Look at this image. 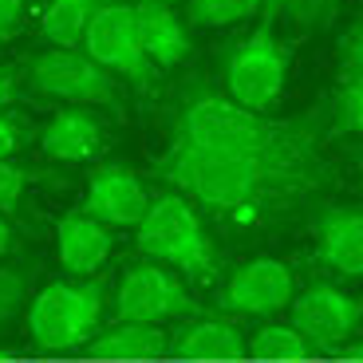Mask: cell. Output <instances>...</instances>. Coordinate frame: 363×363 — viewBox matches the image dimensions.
<instances>
[{"label":"cell","mask_w":363,"mask_h":363,"mask_svg":"<svg viewBox=\"0 0 363 363\" xmlns=\"http://www.w3.org/2000/svg\"><path fill=\"white\" fill-rule=\"evenodd\" d=\"M155 170L229 229L277 225L332 182L316 123L257 115L218 91L178 103Z\"/></svg>","instance_id":"obj_1"},{"label":"cell","mask_w":363,"mask_h":363,"mask_svg":"<svg viewBox=\"0 0 363 363\" xmlns=\"http://www.w3.org/2000/svg\"><path fill=\"white\" fill-rule=\"evenodd\" d=\"M135 245L146 261H158L190 281H213L218 272V249L206 233L201 209L178 190H166L150 201L135 229Z\"/></svg>","instance_id":"obj_2"},{"label":"cell","mask_w":363,"mask_h":363,"mask_svg":"<svg viewBox=\"0 0 363 363\" xmlns=\"http://www.w3.org/2000/svg\"><path fill=\"white\" fill-rule=\"evenodd\" d=\"M107 308V284L99 277H75L40 289L24 308V328L40 352H83L99 332Z\"/></svg>","instance_id":"obj_3"},{"label":"cell","mask_w":363,"mask_h":363,"mask_svg":"<svg viewBox=\"0 0 363 363\" xmlns=\"http://www.w3.org/2000/svg\"><path fill=\"white\" fill-rule=\"evenodd\" d=\"M284 79H289V48L277 40L272 24H261L225 60V95L257 115H269L277 107Z\"/></svg>","instance_id":"obj_4"},{"label":"cell","mask_w":363,"mask_h":363,"mask_svg":"<svg viewBox=\"0 0 363 363\" xmlns=\"http://www.w3.org/2000/svg\"><path fill=\"white\" fill-rule=\"evenodd\" d=\"M28 83L40 99L67 107H115L118 83L103 64H95L83 48H52L40 52L28 67Z\"/></svg>","instance_id":"obj_5"},{"label":"cell","mask_w":363,"mask_h":363,"mask_svg":"<svg viewBox=\"0 0 363 363\" xmlns=\"http://www.w3.org/2000/svg\"><path fill=\"white\" fill-rule=\"evenodd\" d=\"M198 312V300L182 284L174 269L158 261H138L123 272L115 289V320L123 324H155L162 328L166 320H190Z\"/></svg>","instance_id":"obj_6"},{"label":"cell","mask_w":363,"mask_h":363,"mask_svg":"<svg viewBox=\"0 0 363 363\" xmlns=\"http://www.w3.org/2000/svg\"><path fill=\"white\" fill-rule=\"evenodd\" d=\"M83 52L95 64L107 67L111 75H123V79L138 83V87H150L158 79V67L150 64L143 36H138L135 0H107L95 12L87 36H83Z\"/></svg>","instance_id":"obj_7"},{"label":"cell","mask_w":363,"mask_h":363,"mask_svg":"<svg viewBox=\"0 0 363 363\" xmlns=\"http://www.w3.org/2000/svg\"><path fill=\"white\" fill-rule=\"evenodd\" d=\"M289 324L308 340L312 352H332L363 328V300L328 281H316L292 296Z\"/></svg>","instance_id":"obj_8"},{"label":"cell","mask_w":363,"mask_h":363,"mask_svg":"<svg viewBox=\"0 0 363 363\" xmlns=\"http://www.w3.org/2000/svg\"><path fill=\"white\" fill-rule=\"evenodd\" d=\"M296 296V281L284 261L272 257H253L221 284L218 308L225 316H277Z\"/></svg>","instance_id":"obj_9"},{"label":"cell","mask_w":363,"mask_h":363,"mask_svg":"<svg viewBox=\"0 0 363 363\" xmlns=\"http://www.w3.org/2000/svg\"><path fill=\"white\" fill-rule=\"evenodd\" d=\"M150 201L155 198L146 194V186L138 182L135 170H127V166H99L87 178L79 209L111 229H138V221L146 218Z\"/></svg>","instance_id":"obj_10"},{"label":"cell","mask_w":363,"mask_h":363,"mask_svg":"<svg viewBox=\"0 0 363 363\" xmlns=\"http://www.w3.org/2000/svg\"><path fill=\"white\" fill-rule=\"evenodd\" d=\"M316 261L340 277H363V206H328L316 213Z\"/></svg>","instance_id":"obj_11"},{"label":"cell","mask_w":363,"mask_h":363,"mask_svg":"<svg viewBox=\"0 0 363 363\" xmlns=\"http://www.w3.org/2000/svg\"><path fill=\"white\" fill-rule=\"evenodd\" d=\"M170 355L190 363H241L249 355V340L229 316H194L170 340Z\"/></svg>","instance_id":"obj_12"},{"label":"cell","mask_w":363,"mask_h":363,"mask_svg":"<svg viewBox=\"0 0 363 363\" xmlns=\"http://www.w3.org/2000/svg\"><path fill=\"white\" fill-rule=\"evenodd\" d=\"M115 253V237L111 225L95 221L91 213L75 209L64 213L60 225H55V257L72 277H95V272L107 264V257Z\"/></svg>","instance_id":"obj_13"},{"label":"cell","mask_w":363,"mask_h":363,"mask_svg":"<svg viewBox=\"0 0 363 363\" xmlns=\"http://www.w3.org/2000/svg\"><path fill=\"white\" fill-rule=\"evenodd\" d=\"M135 16H138L143 48L158 72L190 60V28L170 9V0H135Z\"/></svg>","instance_id":"obj_14"},{"label":"cell","mask_w":363,"mask_h":363,"mask_svg":"<svg viewBox=\"0 0 363 363\" xmlns=\"http://www.w3.org/2000/svg\"><path fill=\"white\" fill-rule=\"evenodd\" d=\"M99 146H103L99 118L83 107L60 111L40 130V155L52 158V162H87V158L99 155Z\"/></svg>","instance_id":"obj_15"},{"label":"cell","mask_w":363,"mask_h":363,"mask_svg":"<svg viewBox=\"0 0 363 363\" xmlns=\"http://www.w3.org/2000/svg\"><path fill=\"white\" fill-rule=\"evenodd\" d=\"M87 355L95 359H123V363H155L162 355H170V336L155 324H123L115 320L111 328L95 332L87 347Z\"/></svg>","instance_id":"obj_16"},{"label":"cell","mask_w":363,"mask_h":363,"mask_svg":"<svg viewBox=\"0 0 363 363\" xmlns=\"http://www.w3.org/2000/svg\"><path fill=\"white\" fill-rule=\"evenodd\" d=\"M336 123L340 130L363 138V28H352L340 55V87H336Z\"/></svg>","instance_id":"obj_17"},{"label":"cell","mask_w":363,"mask_h":363,"mask_svg":"<svg viewBox=\"0 0 363 363\" xmlns=\"http://www.w3.org/2000/svg\"><path fill=\"white\" fill-rule=\"evenodd\" d=\"M103 4L107 0H48L44 16H40V32L55 48H83V36Z\"/></svg>","instance_id":"obj_18"},{"label":"cell","mask_w":363,"mask_h":363,"mask_svg":"<svg viewBox=\"0 0 363 363\" xmlns=\"http://www.w3.org/2000/svg\"><path fill=\"white\" fill-rule=\"evenodd\" d=\"M249 355L261 363H296V359H308L312 347L289 320H269V324H261L253 332Z\"/></svg>","instance_id":"obj_19"},{"label":"cell","mask_w":363,"mask_h":363,"mask_svg":"<svg viewBox=\"0 0 363 363\" xmlns=\"http://www.w3.org/2000/svg\"><path fill=\"white\" fill-rule=\"evenodd\" d=\"M264 0H190L186 4V28H229L245 24L261 12Z\"/></svg>","instance_id":"obj_20"},{"label":"cell","mask_w":363,"mask_h":363,"mask_svg":"<svg viewBox=\"0 0 363 363\" xmlns=\"http://www.w3.org/2000/svg\"><path fill=\"white\" fill-rule=\"evenodd\" d=\"M28 308V277L24 269L0 264V332Z\"/></svg>","instance_id":"obj_21"},{"label":"cell","mask_w":363,"mask_h":363,"mask_svg":"<svg viewBox=\"0 0 363 363\" xmlns=\"http://www.w3.org/2000/svg\"><path fill=\"white\" fill-rule=\"evenodd\" d=\"M24 182H28V174L20 170L12 158H0V213H12V209L20 206Z\"/></svg>","instance_id":"obj_22"},{"label":"cell","mask_w":363,"mask_h":363,"mask_svg":"<svg viewBox=\"0 0 363 363\" xmlns=\"http://www.w3.org/2000/svg\"><path fill=\"white\" fill-rule=\"evenodd\" d=\"M20 143H24V127L12 115L0 111V158H12L20 150Z\"/></svg>","instance_id":"obj_23"},{"label":"cell","mask_w":363,"mask_h":363,"mask_svg":"<svg viewBox=\"0 0 363 363\" xmlns=\"http://www.w3.org/2000/svg\"><path fill=\"white\" fill-rule=\"evenodd\" d=\"M24 20V0H0V40H9Z\"/></svg>","instance_id":"obj_24"},{"label":"cell","mask_w":363,"mask_h":363,"mask_svg":"<svg viewBox=\"0 0 363 363\" xmlns=\"http://www.w3.org/2000/svg\"><path fill=\"white\" fill-rule=\"evenodd\" d=\"M12 99H16V75L9 67H0V107H9Z\"/></svg>","instance_id":"obj_25"},{"label":"cell","mask_w":363,"mask_h":363,"mask_svg":"<svg viewBox=\"0 0 363 363\" xmlns=\"http://www.w3.org/2000/svg\"><path fill=\"white\" fill-rule=\"evenodd\" d=\"M12 241H16V233H12L9 218L0 213V257H4V253H12Z\"/></svg>","instance_id":"obj_26"},{"label":"cell","mask_w":363,"mask_h":363,"mask_svg":"<svg viewBox=\"0 0 363 363\" xmlns=\"http://www.w3.org/2000/svg\"><path fill=\"white\" fill-rule=\"evenodd\" d=\"M272 4H289V9H296V16H308L320 9V0H272Z\"/></svg>","instance_id":"obj_27"},{"label":"cell","mask_w":363,"mask_h":363,"mask_svg":"<svg viewBox=\"0 0 363 363\" xmlns=\"http://www.w3.org/2000/svg\"><path fill=\"white\" fill-rule=\"evenodd\" d=\"M347 359L363 363V340H359V344H352V347H347Z\"/></svg>","instance_id":"obj_28"},{"label":"cell","mask_w":363,"mask_h":363,"mask_svg":"<svg viewBox=\"0 0 363 363\" xmlns=\"http://www.w3.org/2000/svg\"><path fill=\"white\" fill-rule=\"evenodd\" d=\"M359 182H363V155H359Z\"/></svg>","instance_id":"obj_29"},{"label":"cell","mask_w":363,"mask_h":363,"mask_svg":"<svg viewBox=\"0 0 363 363\" xmlns=\"http://www.w3.org/2000/svg\"><path fill=\"white\" fill-rule=\"evenodd\" d=\"M340 363H355V359H340Z\"/></svg>","instance_id":"obj_30"}]
</instances>
